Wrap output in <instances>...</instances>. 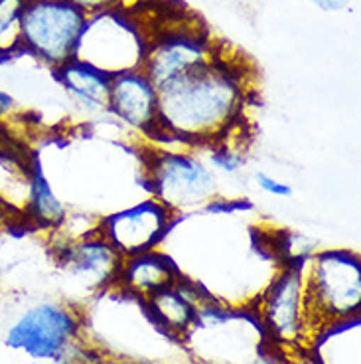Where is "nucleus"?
<instances>
[{"label": "nucleus", "mask_w": 361, "mask_h": 364, "mask_svg": "<svg viewBox=\"0 0 361 364\" xmlns=\"http://www.w3.org/2000/svg\"><path fill=\"white\" fill-rule=\"evenodd\" d=\"M180 267L162 250L125 257L118 269L115 287L123 295L146 301L158 291L170 287L180 277Z\"/></svg>", "instance_id": "13"}, {"label": "nucleus", "mask_w": 361, "mask_h": 364, "mask_svg": "<svg viewBox=\"0 0 361 364\" xmlns=\"http://www.w3.org/2000/svg\"><path fill=\"white\" fill-rule=\"evenodd\" d=\"M243 80L216 58L206 68L158 87L156 135L186 145H213L241 125L245 111Z\"/></svg>", "instance_id": "1"}, {"label": "nucleus", "mask_w": 361, "mask_h": 364, "mask_svg": "<svg viewBox=\"0 0 361 364\" xmlns=\"http://www.w3.org/2000/svg\"><path fill=\"white\" fill-rule=\"evenodd\" d=\"M83 317L79 311L57 301H44L26 309L6 331L4 345L34 360L57 363L65 350L82 338Z\"/></svg>", "instance_id": "7"}, {"label": "nucleus", "mask_w": 361, "mask_h": 364, "mask_svg": "<svg viewBox=\"0 0 361 364\" xmlns=\"http://www.w3.org/2000/svg\"><path fill=\"white\" fill-rule=\"evenodd\" d=\"M55 259L72 277L89 293H105L115 287L123 255L109 244L99 230L87 236L65 242L55 247Z\"/></svg>", "instance_id": "9"}, {"label": "nucleus", "mask_w": 361, "mask_h": 364, "mask_svg": "<svg viewBox=\"0 0 361 364\" xmlns=\"http://www.w3.org/2000/svg\"><path fill=\"white\" fill-rule=\"evenodd\" d=\"M176 220L174 214L150 196L103 216L99 232L123 257H130L160 250L166 237L170 236L172 228L176 226Z\"/></svg>", "instance_id": "8"}, {"label": "nucleus", "mask_w": 361, "mask_h": 364, "mask_svg": "<svg viewBox=\"0 0 361 364\" xmlns=\"http://www.w3.org/2000/svg\"><path fill=\"white\" fill-rule=\"evenodd\" d=\"M32 164L14 149L0 146V206L26 216Z\"/></svg>", "instance_id": "15"}, {"label": "nucleus", "mask_w": 361, "mask_h": 364, "mask_svg": "<svg viewBox=\"0 0 361 364\" xmlns=\"http://www.w3.org/2000/svg\"><path fill=\"white\" fill-rule=\"evenodd\" d=\"M150 196L176 218L194 216L219 198V178L208 161L188 151H160L146 164Z\"/></svg>", "instance_id": "4"}, {"label": "nucleus", "mask_w": 361, "mask_h": 364, "mask_svg": "<svg viewBox=\"0 0 361 364\" xmlns=\"http://www.w3.org/2000/svg\"><path fill=\"white\" fill-rule=\"evenodd\" d=\"M97 364H160L156 360H143V358H117V356H103Z\"/></svg>", "instance_id": "24"}, {"label": "nucleus", "mask_w": 361, "mask_h": 364, "mask_svg": "<svg viewBox=\"0 0 361 364\" xmlns=\"http://www.w3.org/2000/svg\"><path fill=\"white\" fill-rule=\"evenodd\" d=\"M67 216L64 200L55 194L52 182L48 181L44 168L38 159L32 164V178H30V194H28L26 218L32 220L36 226L55 232L62 226Z\"/></svg>", "instance_id": "16"}, {"label": "nucleus", "mask_w": 361, "mask_h": 364, "mask_svg": "<svg viewBox=\"0 0 361 364\" xmlns=\"http://www.w3.org/2000/svg\"><path fill=\"white\" fill-rule=\"evenodd\" d=\"M251 309L272 346L282 353L308 348L316 331L308 305L304 262L282 265Z\"/></svg>", "instance_id": "2"}, {"label": "nucleus", "mask_w": 361, "mask_h": 364, "mask_svg": "<svg viewBox=\"0 0 361 364\" xmlns=\"http://www.w3.org/2000/svg\"><path fill=\"white\" fill-rule=\"evenodd\" d=\"M70 2L75 4L82 12H85L87 16H93V14H99L105 10L118 9L123 0H70Z\"/></svg>", "instance_id": "20"}, {"label": "nucleus", "mask_w": 361, "mask_h": 364, "mask_svg": "<svg viewBox=\"0 0 361 364\" xmlns=\"http://www.w3.org/2000/svg\"><path fill=\"white\" fill-rule=\"evenodd\" d=\"M251 364H290L287 355L280 348H271L267 353H262L261 356H257Z\"/></svg>", "instance_id": "21"}, {"label": "nucleus", "mask_w": 361, "mask_h": 364, "mask_svg": "<svg viewBox=\"0 0 361 364\" xmlns=\"http://www.w3.org/2000/svg\"><path fill=\"white\" fill-rule=\"evenodd\" d=\"M320 10H326V12H338V10H343L352 0H312Z\"/></svg>", "instance_id": "23"}, {"label": "nucleus", "mask_w": 361, "mask_h": 364, "mask_svg": "<svg viewBox=\"0 0 361 364\" xmlns=\"http://www.w3.org/2000/svg\"><path fill=\"white\" fill-rule=\"evenodd\" d=\"M304 279L314 331L360 315L361 262L355 252H316L304 262Z\"/></svg>", "instance_id": "3"}, {"label": "nucleus", "mask_w": 361, "mask_h": 364, "mask_svg": "<svg viewBox=\"0 0 361 364\" xmlns=\"http://www.w3.org/2000/svg\"><path fill=\"white\" fill-rule=\"evenodd\" d=\"M245 153L243 149L235 146L229 143V136H226L223 141L213 143L211 145V153L208 155V164L223 174H237L245 166Z\"/></svg>", "instance_id": "18"}, {"label": "nucleus", "mask_w": 361, "mask_h": 364, "mask_svg": "<svg viewBox=\"0 0 361 364\" xmlns=\"http://www.w3.org/2000/svg\"><path fill=\"white\" fill-rule=\"evenodd\" d=\"M16 109V101L10 97L9 93L0 91V121L2 119H9Z\"/></svg>", "instance_id": "22"}, {"label": "nucleus", "mask_w": 361, "mask_h": 364, "mask_svg": "<svg viewBox=\"0 0 361 364\" xmlns=\"http://www.w3.org/2000/svg\"><path fill=\"white\" fill-rule=\"evenodd\" d=\"M148 42L150 38H146L140 26L123 10H105L87 16L77 42L75 60L115 77L118 73L143 68Z\"/></svg>", "instance_id": "5"}, {"label": "nucleus", "mask_w": 361, "mask_h": 364, "mask_svg": "<svg viewBox=\"0 0 361 364\" xmlns=\"http://www.w3.org/2000/svg\"><path fill=\"white\" fill-rule=\"evenodd\" d=\"M213 299L206 287L191 277L180 273V277L162 291L143 301V307L154 327L160 328L166 337L182 341L198 318L199 309Z\"/></svg>", "instance_id": "11"}, {"label": "nucleus", "mask_w": 361, "mask_h": 364, "mask_svg": "<svg viewBox=\"0 0 361 364\" xmlns=\"http://www.w3.org/2000/svg\"><path fill=\"white\" fill-rule=\"evenodd\" d=\"M87 14L70 0H28L22 20L24 52L52 70L75 58Z\"/></svg>", "instance_id": "6"}, {"label": "nucleus", "mask_w": 361, "mask_h": 364, "mask_svg": "<svg viewBox=\"0 0 361 364\" xmlns=\"http://www.w3.org/2000/svg\"><path fill=\"white\" fill-rule=\"evenodd\" d=\"M109 113L133 131H138L143 135H156L158 87L143 68L118 73L111 80Z\"/></svg>", "instance_id": "12"}, {"label": "nucleus", "mask_w": 361, "mask_h": 364, "mask_svg": "<svg viewBox=\"0 0 361 364\" xmlns=\"http://www.w3.org/2000/svg\"><path fill=\"white\" fill-rule=\"evenodd\" d=\"M28 0H0V60L24 52L22 20Z\"/></svg>", "instance_id": "17"}, {"label": "nucleus", "mask_w": 361, "mask_h": 364, "mask_svg": "<svg viewBox=\"0 0 361 364\" xmlns=\"http://www.w3.org/2000/svg\"><path fill=\"white\" fill-rule=\"evenodd\" d=\"M216 50L198 32L174 30L160 38H150L143 70L156 87L178 80L216 62Z\"/></svg>", "instance_id": "10"}, {"label": "nucleus", "mask_w": 361, "mask_h": 364, "mask_svg": "<svg viewBox=\"0 0 361 364\" xmlns=\"http://www.w3.org/2000/svg\"><path fill=\"white\" fill-rule=\"evenodd\" d=\"M255 182L269 196H274V198H289V196H292V186L287 184V182L279 181V178H274L269 173H257L255 174Z\"/></svg>", "instance_id": "19"}, {"label": "nucleus", "mask_w": 361, "mask_h": 364, "mask_svg": "<svg viewBox=\"0 0 361 364\" xmlns=\"http://www.w3.org/2000/svg\"><path fill=\"white\" fill-rule=\"evenodd\" d=\"M55 80L62 83L72 103L87 115L109 113V93H111V75L101 72L82 60L67 62L54 70Z\"/></svg>", "instance_id": "14"}]
</instances>
